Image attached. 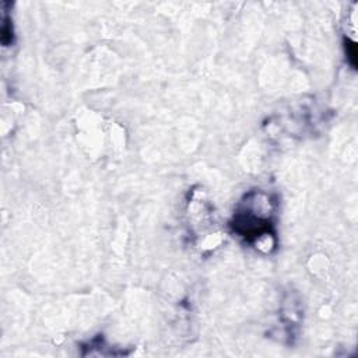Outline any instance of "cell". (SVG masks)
Segmentation results:
<instances>
[{
  "label": "cell",
  "mask_w": 358,
  "mask_h": 358,
  "mask_svg": "<svg viewBox=\"0 0 358 358\" xmlns=\"http://www.w3.org/2000/svg\"><path fill=\"white\" fill-rule=\"evenodd\" d=\"M273 200L268 194L253 190L245 196L241 208L234 214L231 222L234 231L246 241L253 242L273 235Z\"/></svg>",
  "instance_id": "cell-1"
}]
</instances>
